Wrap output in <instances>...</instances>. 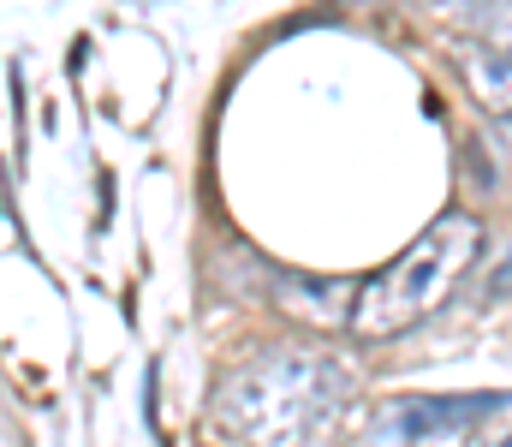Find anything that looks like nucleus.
<instances>
[{
  "label": "nucleus",
  "instance_id": "f257e3e1",
  "mask_svg": "<svg viewBox=\"0 0 512 447\" xmlns=\"http://www.w3.org/2000/svg\"><path fill=\"white\" fill-rule=\"evenodd\" d=\"M352 370L322 346H268L215 394V430L245 447L304 442L334 406H346Z\"/></svg>",
  "mask_w": 512,
  "mask_h": 447
},
{
  "label": "nucleus",
  "instance_id": "423d86ee",
  "mask_svg": "<svg viewBox=\"0 0 512 447\" xmlns=\"http://www.w3.org/2000/svg\"><path fill=\"white\" fill-rule=\"evenodd\" d=\"M471 447H512V424H501V430H483Z\"/></svg>",
  "mask_w": 512,
  "mask_h": 447
},
{
  "label": "nucleus",
  "instance_id": "6e6552de",
  "mask_svg": "<svg viewBox=\"0 0 512 447\" xmlns=\"http://www.w3.org/2000/svg\"><path fill=\"white\" fill-rule=\"evenodd\" d=\"M507 126H512V120H507Z\"/></svg>",
  "mask_w": 512,
  "mask_h": 447
},
{
  "label": "nucleus",
  "instance_id": "f03ea898",
  "mask_svg": "<svg viewBox=\"0 0 512 447\" xmlns=\"http://www.w3.org/2000/svg\"><path fill=\"white\" fill-rule=\"evenodd\" d=\"M477 251H483V227L471 215H441L435 227H423V239L393 269H382L376 281L358 287L352 334L393 340V334L417 328L435 304H447V293L459 287V275L477 263Z\"/></svg>",
  "mask_w": 512,
  "mask_h": 447
},
{
  "label": "nucleus",
  "instance_id": "7ed1b4c3",
  "mask_svg": "<svg viewBox=\"0 0 512 447\" xmlns=\"http://www.w3.org/2000/svg\"><path fill=\"white\" fill-rule=\"evenodd\" d=\"M501 400L495 394H447V400H393L382 406V436L393 442H429V436H447V430H465V424H483Z\"/></svg>",
  "mask_w": 512,
  "mask_h": 447
},
{
  "label": "nucleus",
  "instance_id": "0eeeda50",
  "mask_svg": "<svg viewBox=\"0 0 512 447\" xmlns=\"http://www.w3.org/2000/svg\"><path fill=\"white\" fill-rule=\"evenodd\" d=\"M495 293H512V257L501 263V275H495Z\"/></svg>",
  "mask_w": 512,
  "mask_h": 447
},
{
  "label": "nucleus",
  "instance_id": "39448f33",
  "mask_svg": "<svg viewBox=\"0 0 512 447\" xmlns=\"http://www.w3.org/2000/svg\"><path fill=\"white\" fill-rule=\"evenodd\" d=\"M441 18H453L465 36L512 54V0H429Z\"/></svg>",
  "mask_w": 512,
  "mask_h": 447
},
{
  "label": "nucleus",
  "instance_id": "20e7f679",
  "mask_svg": "<svg viewBox=\"0 0 512 447\" xmlns=\"http://www.w3.org/2000/svg\"><path fill=\"white\" fill-rule=\"evenodd\" d=\"M453 66H459V78H465V90L477 96L483 114L512 120V54L489 48V42H477V36H459Z\"/></svg>",
  "mask_w": 512,
  "mask_h": 447
}]
</instances>
